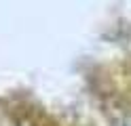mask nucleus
<instances>
[{
	"mask_svg": "<svg viewBox=\"0 0 131 126\" xmlns=\"http://www.w3.org/2000/svg\"><path fill=\"white\" fill-rule=\"evenodd\" d=\"M116 126H131V107H123L118 111Z\"/></svg>",
	"mask_w": 131,
	"mask_h": 126,
	"instance_id": "obj_1",
	"label": "nucleus"
}]
</instances>
